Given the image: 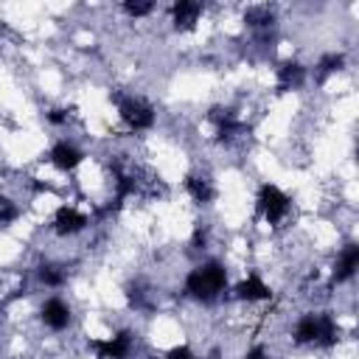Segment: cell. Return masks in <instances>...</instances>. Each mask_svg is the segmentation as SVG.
I'll return each mask as SVG.
<instances>
[{"mask_svg": "<svg viewBox=\"0 0 359 359\" xmlns=\"http://www.w3.org/2000/svg\"><path fill=\"white\" fill-rule=\"evenodd\" d=\"M227 289V266L216 258L196 264L188 275H185V294L199 300V303H213L222 297V292Z\"/></svg>", "mask_w": 359, "mask_h": 359, "instance_id": "cell-1", "label": "cell"}, {"mask_svg": "<svg viewBox=\"0 0 359 359\" xmlns=\"http://www.w3.org/2000/svg\"><path fill=\"white\" fill-rule=\"evenodd\" d=\"M255 205H258V213L266 224H280L289 210H292V196L283 194L275 182H264L258 188V196H255Z\"/></svg>", "mask_w": 359, "mask_h": 359, "instance_id": "cell-2", "label": "cell"}, {"mask_svg": "<svg viewBox=\"0 0 359 359\" xmlns=\"http://www.w3.org/2000/svg\"><path fill=\"white\" fill-rule=\"evenodd\" d=\"M115 104H118V115H121V121H123L129 129H135V132H146V129H151L154 121H157L154 107L146 104V101H140V98H135V95H126V98L118 95Z\"/></svg>", "mask_w": 359, "mask_h": 359, "instance_id": "cell-3", "label": "cell"}, {"mask_svg": "<svg viewBox=\"0 0 359 359\" xmlns=\"http://www.w3.org/2000/svg\"><path fill=\"white\" fill-rule=\"evenodd\" d=\"M98 359H129L135 351V334L129 328L115 331L112 337H101V339H90L87 342Z\"/></svg>", "mask_w": 359, "mask_h": 359, "instance_id": "cell-4", "label": "cell"}, {"mask_svg": "<svg viewBox=\"0 0 359 359\" xmlns=\"http://www.w3.org/2000/svg\"><path fill=\"white\" fill-rule=\"evenodd\" d=\"M39 320H42V325L45 328H50V331H67L70 328V323H73V309H70V303L65 300V297H45V303L39 306Z\"/></svg>", "mask_w": 359, "mask_h": 359, "instance_id": "cell-5", "label": "cell"}, {"mask_svg": "<svg viewBox=\"0 0 359 359\" xmlns=\"http://www.w3.org/2000/svg\"><path fill=\"white\" fill-rule=\"evenodd\" d=\"M87 224H90V216L81 213V210L73 208V205H62V208L53 213V219H50L53 233L62 236V238H67V236H79L81 230H87Z\"/></svg>", "mask_w": 359, "mask_h": 359, "instance_id": "cell-6", "label": "cell"}, {"mask_svg": "<svg viewBox=\"0 0 359 359\" xmlns=\"http://www.w3.org/2000/svg\"><path fill=\"white\" fill-rule=\"evenodd\" d=\"M48 157H50V163H53L59 171L70 174V171H76V168L84 163V157H87V154H84L76 143H70V140H59V143H53V146H50Z\"/></svg>", "mask_w": 359, "mask_h": 359, "instance_id": "cell-7", "label": "cell"}, {"mask_svg": "<svg viewBox=\"0 0 359 359\" xmlns=\"http://www.w3.org/2000/svg\"><path fill=\"white\" fill-rule=\"evenodd\" d=\"M233 294H236V300H241V303H264V300L272 297V289H269L255 272H250L247 278H241V280L233 286Z\"/></svg>", "mask_w": 359, "mask_h": 359, "instance_id": "cell-8", "label": "cell"}, {"mask_svg": "<svg viewBox=\"0 0 359 359\" xmlns=\"http://www.w3.org/2000/svg\"><path fill=\"white\" fill-rule=\"evenodd\" d=\"M202 11H205V6L199 0H177L171 6V22L177 31H194Z\"/></svg>", "mask_w": 359, "mask_h": 359, "instance_id": "cell-9", "label": "cell"}, {"mask_svg": "<svg viewBox=\"0 0 359 359\" xmlns=\"http://www.w3.org/2000/svg\"><path fill=\"white\" fill-rule=\"evenodd\" d=\"M359 269V244H345L337 255V264H334V272H331V280L334 283H345L356 275Z\"/></svg>", "mask_w": 359, "mask_h": 359, "instance_id": "cell-10", "label": "cell"}, {"mask_svg": "<svg viewBox=\"0 0 359 359\" xmlns=\"http://www.w3.org/2000/svg\"><path fill=\"white\" fill-rule=\"evenodd\" d=\"M182 185H185V194H188L196 205H210V202L216 199V188H213V182H210L205 174H188Z\"/></svg>", "mask_w": 359, "mask_h": 359, "instance_id": "cell-11", "label": "cell"}, {"mask_svg": "<svg viewBox=\"0 0 359 359\" xmlns=\"http://www.w3.org/2000/svg\"><path fill=\"white\" fill-rule=\"evenodd\" d=\"M275 76H278V93H286V90H294L306 81V67L300 62L289 59L275 70Z\"/></svg>", "mask_w": 359, "mask_h": 359, "instance_id": "cell-12", "label": "cell"}, {"mask_svg": "<svg viewBox=\"0 0 359 359\" xmlns=\"http://www.w3.org/2000/svg\"><path fill=\"white\" fill-rule=\"evenodd\" d=\"M317 331H320L317 314H314V311H309V314H303V317L294 323L292 337H294V342H297V345H314V342H317Z\"/></svg>", "mask_w": 359, "mask_h": 359, "instance_id": "cell-13", "label": "cell"}, {"mask_svg": "<svg viewBox=\"0 0 359 359\" xmlns=\"http://www.w3.org/2000/svg\"><path fill=\"white\" fill-rule=\"evenodd\" d=\"M317 323H320V331H317V342H314V345H320V348H334L337 339H339V328H337L334 314L320 311V314H317Z\"/></svg>", "mask_w": 359, "mask_h": 359, "instance_id": "cell-14", "label": "cell"}, {"mask_svg": "<svg viewBox=\"0 0 359 359\" xmlns=\"http://www.w3.org/2000/svg\"><path fill=\"white\" fill-rule=\"evenodd\" d=\"M342 65H345V56H342V53H337V50L323 53V56L317 59V65H314V79H317V84H323L328 76L339 73V70H342Z\"/></svg>", "mask_w": 359, "mask_h": 359, "instance_id": "cell-15", "label": "cell"}, {"mask_svg": "<svg viewBox=\"0 0 359 359\" xmlns=\"http://www.w3.org/2000/svg\"><path fill=\"white\" fill-rule=\"evenodd\" d=\"M244 22H247V25H252V28L266 31V28H272V25H275V14H272V8H269V6H250V8L244 11Z\"/></svg>", "mask_w": 359, "mask_h": 359, "instance_id": "cell-16", "label": "cell"}, {"mask_svg": "<svg viewBox=\"0 0 359 359\" xmlns=\"http://www.w3.org/2000/svg\"><path fill=\"white\" fill-rule=\"evenodd\" d=\"M135 188H137V180H135L129 171L115 168V208H121L123 199L135 194Z\"/></svg>", "mask_w": 359, "mask_h": 359, "instance_id": "cell-17", "label": "cell"}, {"mask_svg": "<svg viewBox=\"0 0 359 359\" xmlns=\"http://www.w3.org/2000/svg\"><path fill=\"white\" fill-rule=\"evenodd\" d=\"M36 278H39V283H42V286H48V289H59V286H65V280H67L65 269H62V266H56V264H39Z\"/></svg>", "mask_w": 359, "mask_h": 359, "instance_id": "cell-18", "label": "cell"}, {"mask_svg": "<svg viewBox=\"0 0 359 359\" xmlns=\"http://www.w3.org/2000/svg\"><path fill=\"white\" fill-rule=\"evenodd\" d=\"M20 219V205L11 202L8 196H0V227H8Z\"/></svg>", "mask_w": 359, "mask_h": 359, "instance_id": "cell-19", "label": "cell"}, {"mask_svg": "<svg viewBox=\"0 0 359 359\" xmlns=\"http://www.w3.org/2000/svg\"><path fill=\"white\" fill-rule=\"evenodd\" d=\"M121 8H123L129 17L137 20V17H149V14L154 11V3H151V0H126Z\"/></svg>", "mask_w": 359, "mask_h": 359, "instance_id": "cell-20", "label": "cell"}, {"mask_svg": "<svg viewBox=\"0 0 359 359\" xmlns=\"http://www.w3.org/2000/svg\"><path fill=\"white\" fill-rule=\"evenodd\" d=\"M45 121H48L50 126H65V123L70 121V112L56 107V109H48V112H45Z\"/></svg>", "mask_w": 359, "mask_h": 359, "instance_id": "cell-21", "label": "cell"}, {"mask_svg": "<svg viewBox=\"0 0 359 359\" xmlns=\"http://www.w3.org/2000/svg\"><path fill=\"white\" fill-rule=\"evenodd\" d=\"M165 359H199V356L194 353V348H191V345H185V342H182V345H174V348L165 353Z\"/></svg>", "mask_w": 359, "mask_h": 359, "instance_id": "cell-22", "label": "cell"}, {"mask_svg": "<svg viewBox=\"0 0 359 359\" xmlns=\"http://www.w3.org/2000/svg\"><path fill=\"white\" fill-rule=\"evenodd\" d=\"M191 247H194V250H205V247H208V233H205L202 227L194 230V236H191Z\"/></svg>", "mask_w": 359, "mask_h": 359, "instance_id": "cell-23", "label": "cell"}, {"mask_svg": "<svg viewBox=\"0 0 359 359\" xmlns=\"http://www.w3.org/2000/svg\"><path fill=\"white\" fill-rule=\"evenodd\" d=\"M244 359H269V351H266L264 345H252V348L244 353Z\"/></svg>", "mask_w": 359, "mask_h": 359, "instance_id": "cell-24", "label": "cell"}, {"mask_svg": "<svg viewBox=\"0 0 359 359\" xmlns=\"http://www.w3.org/2000/svg\"><path fill=\"white\" fill-rule=\"evenodd\" d=\"M0 320H3V306H0Z\"/></svg>", "mask_w": 359, "mask_h": 359, "instance_id": "cell-25", "label": "cell"}]
</instances>
